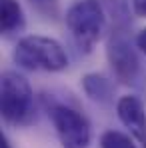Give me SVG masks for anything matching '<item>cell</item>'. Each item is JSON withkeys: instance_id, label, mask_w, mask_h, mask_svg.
Wrapping results in <instances>:
<instances>
[{"instance_id": "obj_1", "label": "cell", "mask_w": 146, "mask_h": 148, "mask_svg": "<svg viewBox=\"0 0 146 148\" xmlns=\"http://www.w3.org/2000/svg\"><path fill=\"white\" fill-rule=\"evenodd\" d=\"M12 60L28 72H62L68 68L66 48L56 38L42 34L22 36L14 46Z\"/></svg>"}, {"instance_id": "obj_2", "label": "cell", "mask_w": 146, "mask_h": 148, "mask_svg": "<svg viewBox=\"0 0 146 148\" xmlns=\"http://www.w3.org/2000/svg\"><path fill=\"white\" fill-rule=\"evenodd\" d=\"M44 110L62 148H88L92 142V128L80 108L56 96H44Z\"/></svg>"}, {"instance_id": "obj_3", "label": "cell", "mask_w": 146, "mask_h": 148, "mask_svg": "<svg viewBox=\"0 0 146 148\" xmlns=\"http://www.w3.org/2000/svg\"><path fill=\"white\" fill-rule=\"evenodd\" d=\"M0 112L10 126H26L34 120V90L24 74L4 70L0 78Z\"/></svg>"}, {"instance_id": "obj_4", "label": "cell", "mask_w": 146, "mask_h": 148, "mask_svg": "<svg viewBox=\"0 0 146 148\" xmlns=\"http://www.w3.org/2000/svg\"><path fill=\"white\" fill-rule=\"evenodd\" d=\"M70 38L80 52H90L106 32V10L102 0H76L64 16Z\"/></svg>"}, {"instance_id": "obj_5", "label": "cell", "mask_w": 146, "mask_h": 148, "mask_svg": "<svg viewBox=\"0 0 146 148\" xmlns=\"http://www.w3.org/2000/svg\"><path fill=\"white\" fill-rule=\"evenodd\" d=\"M106 58L114 78L120 84H138L142 66L136 52V42L130 38V28H110L106 38Z\"/></svg>"}, {"instance_id": "obj_6", "label": "cell", "mask_w": 146, "mask_h": 148, "mask_svg": "<svg viewBox=\"0 0 146 148\" xmlns=\"http://www.w3.org/2000/svg\"><path fill=\"white\" fill-rule=\"evenodd\" d=\"M116 114L118 120L130 130V136L146 148V108L142 100L134 94L120 96L116 102Z\"/></svg>"}, {"instance_id": "obj_7", "label": "cell", "mask_w": 146, "mask_h": 148, "mask_svg": "<svg viewBox=\"0 0 146 148\" xmlns=\"http://www.w3.org/2000/svg\"><path fill=\"white\" fill-rule=\"evenodd\" d=\"M82 90L88 98L96 104L108 106L114 102V84L108 76L100 72H88L82 76Z\"/></svg>"}, {"instance_id": "obj_8", "label": "cell", "mask_w": 146, "mask_h": 148, "mask_svg": "<svg viewBox=\"0 0 146 148\" xmlns=\"http://www.w3.org/2000/svg\"><path fill=\"white\" fill-rule=\"evenodd\" d=\"M26 28V16L18 0H0V30L4 36H12Z\"/></svg>"}, {"instance_id": "obj_9", "label": "cell", "mask_w": 146, "mask_h": 148, "mask_svg": "<svg viewBox=\"0 0 146 148\" xmlns=\"http://www.w3.org/2000/svg\"><path fill=\"white\" fill-rule=\"evenodd\" d=\"M102 6L106 10V16H110L112 28H130V0H102Z\"/></svg>"}, {"instance_id": "obj_10", "label": "cell", "mask_w": 146, "mask_h": 148, "mask_svg": "<svg viewBox=\"0 0 146 148\" xmlns=\"http://www.w3.org/2000/svg\"><path fill=\"white\" fill-rule=\"evenodd\" d=\"M100 148H138V144L120 130H104L100 134Z\"/></svg>"}, {"instance_id": "obj_11", "label": "cell", "mask_w": 146, "mask_h": 148, "mask_svg": "<svg viewBox=\"0 0 146 148\" xmlns=\"http://www.w3.org/2000/svg\"><path fill=\"white\" fill-rule=\"evenodd\" d=\"M28 4L44 18H58V0H28Z\"/></svg>"}, {"instance_id": "obj_12", "label": "cell", "mask_w": 146, "mask_h": 148, "mask_svg": "<svg viewBox=\"0 0 146 148\" xmlns=\"http://www.w3.org/2000/svg\"><path fill=\"white\" fill-rule=\"evenodd\" d=\"M132 12L140 18H146V0H130Z\"/></svg>"}, {"instance_id": "obj_13", "label": "cell", "mask_w": 146, "mask_h": 148, "mask_svg": "<svg viewBox=\"0 0 146 148\" xmlns=\"http://www.w3.org/2000/svg\"><path fill=\"white\" fill-rule=\"evenodd\" d=\"M134 42H136V48H138V50H140V52L146 56V28H142V30L136 34Z\"/></svg>"}, {"instance_id": "obj_14", "label": "cell", "mask_w": 146, "mask_h": 148, "mask_svg": "<svg viewBox=\"0 0 146 148\" xmlns=\"http://www.w3.org/2000/svg\"><path fill=\"white\" fill-rule=\"evenodd\" d=\"M0 148H14V146H12V142L8 140L6 134H0Z\"/></svg>"}]
</instances>
